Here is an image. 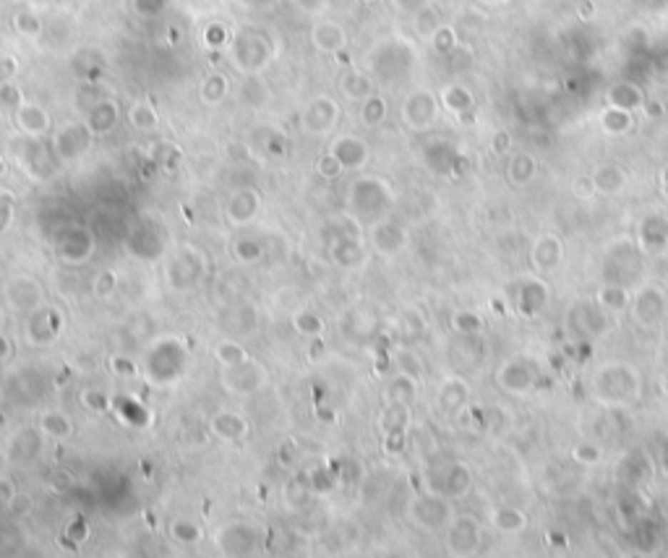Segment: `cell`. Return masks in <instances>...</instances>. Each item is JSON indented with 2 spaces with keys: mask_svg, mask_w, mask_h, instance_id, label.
I'll list each match as a JSON object with an SVG mask.
<instances>
[{
  "mask_svg": "<svg viewBox=\"0 0 668 558\" xmlns=\"http://www.w3.org/2000/svg\"><path fill=\"white\" fill-rule=\"evenodd\" d=\"M266 58H269V47L261 34H250V31L238 34L236 45H233V61L238 69L246 73H256L266 63Z\"/></svg>",
  "mask_w": 668,
  "mask_h": 558,
  "instance_id": "obj_1",
  "label": "cell"
},
{
  "mask_svg": "<svg viewBox=\"0 0 668 558\" xmlns=\"http://www.w3.org/2000/svg\"><path fill=\"white\" fill-rule=\"evenodd\" d=\"M337 115H340V110H337V105H334L329 97H319L316 102H311L308 105V110L303 113V118H300V126H303L308 133H324V131H329L337 123Z\"/></svg>",
  "mask_w": 668,
  "mask_h": 558,
  "instance_id": "obj_2",
  "label": "cell"
},
{
  "mask_svg": "<svg viewBox=\"0 0 668 558\" xmlns=\"http://www.w3.org/2000/svg\"><path fill=\"white\" fill-rule=\"evenodd\" d=\"M403 118L408 126L413 128H425L431 126L433 118H436V99L428 94V91H415L408 97L403 107Z\"/></svg>",
  "mask_w": 668,
  "mask_h": 558,
  "instance_id": "obj_3",
  "label": "cell"
},
{
  "mask_svg": "<svg viewBox=\"0 0 668 558\" xmlns=\"http://www.w3.org/2000/svg\"><path fill=\"white\" fill-rule=\"evenodd\" d=\"M311 42L321 53H340L348 45V31L337 21H319L311 29Z\"/></svg>",
  "mask_w": 668,
  "mask_h": 558,
  "instance_id": "obj_4",
  "label": "cell"
},
{
  "mask_svg": "<svg viewBox=\"0 0 668 558\" xmlns=\"http://www.w3.org/2000/svg\"><path fill=\"white\" fill-rule=\"evenodd\" d=\"M16 123L24 133L29 136H42L47 128H50V115L42 110L39 105H31V102H24V105L16 107Z\"/></svg>",
  "mask_w": 668,
  "mask_h": 558,
  "instance_id": "obj_5",
  "label": "cell"
},
{
  "mask_svg": "<svg viewBox=\"0 0 668 558\" xmlns=\"http://www.w3.org/2000/svg\"><path fill=\"white\" fill-rule=\"evenodd\" d=\"M340 91L353 102H363L373 94V83L363 71H348L340 78Z\"/></svg>",
  "mask_w": 668,
  "mask_h": 558,
  "instance_id": "obj_6",
  "label": "cell"
},
{
  "mask_svg": "<svg viewBox=\"0 0 668 558\" xmlns=\"http://www.w3.org/2000/svg\"><path fill=\"white\" fill-rule=\"evenodd\" d=\"M332 154L340 159L342 167H358L365 162V154H368V151H365L363 141H358L355 136H345L334 143Z\"/></svg>",
  "mask_w": 668,
  "mask_h": 558,
  "instance_id": "obj_7",
  "label": "cell"
},
{
  "mask_svg": "<svg viewBox=\"0 0 668 558\" xmlns=\"http://www.w3.org/2000/svg\"><path fill=\"white\" fill-rule=\"evenodd\" d=\"M115 121H118V107H115L113 102H99V105L91 107L86 128H89L91 133H105V131L113 128Z\"/></svg>",
  "mask_w": 668,
  "mask_h": 558,
  "instance_id": "obj_8",
  "label": "cell"
},
{
  "mask_svg": "<svg viewBox=\"0 0 668 558\" xmlns=\"http://www.w3.org/2000/svg\"><path fill=\"white\" fill-rule=\"evenodd\" d=\"M608 102L611 107H622V110H634L645 102L642 91L634 86V83H616L614 89L608 91Z\"/></svg>",
  "mask_w": 668,
  "mask_h": 558,
  "instance_id": "obj_9",
  "label": "cell"
},
{
  "mask_svg": "<svg viewBox=\"0 0 668 558\" xmlns=\"http://www.w3.org/2000/svg\"><path fill=\"white\" fill-rule=\"evenodd\" d=\"M128 121L136 131H154L160 126V115L149 102H133L128 110Z\"/></svg>",
  "mask_w": 668,
  "mask_h": 558,
  "instance_id": "obj_10",
  "label": "cell"
},
{
  "mask_svg": "<svg viewBox=\"0 0 668 558\" xmlns=\"http://www.w3.org/2000/svg\"><path fill=\"white\" fill-rule=\"evenodd\" d=\"M201 99H204L206 105H220L222 99H225V94H228V78L222 73H209L201 81Z\"/></svg>",
  "mask_w": 668,
  "mask_h": 558,
  "instance_id": "obj_11",
  "label": "cell"
},
{
  "mask_svg": "<svg viewBox=\"0 0 668 558\" xmlns=\"http://www.w3.org/2000/svg\"><path fill=\"white\" fill-rule=\"evenodd\" d=\"M592 181H595V188L598 191L619 193L622 186L627 183V175H624V170H619V167H600L598 175H595Z\"/></svg>",
  "mask_w": 668,
  "mask_h": 558,
  "instance_id": "obj_12",
  "label": "cell"
},
{
  "mask_svg": "<svg viewBox=\"0 0 668 558\" xmlns=\"http://www.w3.org/2000/svg\"><path fill=\"white\" fill-rule=\"evenodd\" d=\"M86 128L84 126H66V128L58 133V138H55V143H58V149L61 146H66L69 143V157H74V154H81V149L86 146Z\"/></svg>",
  "mask_w": 668,
  "mask_h": 558,
  "instance_id": "obj_13",
  "label": "cell"
},
{
  "mask_svg": "<svg viewBox=\"0 0 668 558\" xmlns=\"http://www.w3.org/2000/svg\"><path fill=\"white\" fill-rule=\"evenodd\" d=\"M444 105L452 110V113H467L472 107V94L467 89H462V86H449L447 91H444Z\"/></svg>",
  "mask_w": 668,
  "mask_h": 558,
  "instance_id": "obj_14",
  "label": "cell"
},
{
  "mask_svg": "<svg viewBox=\"0 0 668 558\" xmlns=\"http://www.w3.org/2000/svg\"><path fill=\"white\" fill-rule=\"evenodd\" d=\"M387 118V102L376 94H371L368 99H363V110H360V121L365 126H379L381 121Z\"/></svg>",
  "mask_w": 668,
  "mask_h": 558,
  "instance_id": "obj_15",
  "label": "cell"
},
{
  "mask_svg": "<svg viewBox=\"0 0 668 558\" xmlns=\"http://www.w3.org/2000/svg\"><path fill=\"white\" fill-rule=\"evenodd\" d=\"M14 26L16 31L21 34V37H39V31H42V21H39L37 14H31V11H21V14L14 16Z\"/></svg>",
  "mask_w": 668,
  "mask_h": 558,
  "instance_id": "obj_16",
  "label": "cell"
},
{
  "mask_svg": "<svg viewBox=\"0 0 668 558\" xmlns=\"http://www.w3.org/2000/svg\"><path fill=\"white\" fill-rule=\"evenodd\" d=\"M629 126H632L629 110L611 107V110H606V113H603V128H606L608 133H624V131L629 128Z\"/></svg>",
  "mask_w": 668,
  "mask_h": 558,
  "instance_id": "obj_17",
  "label": "cell"
},
{
  "mask_svg": "<svg viewBox=\"0 0 668 558\" xmlns=\"http://www.w3.org/2000/svg\"><path fill=\"white\" fill-rule=\"evenodd\" d=\"M441 26V16L433 11L431 6H423L415 14V29L423 34V37H433V31Z\"/></svg>",
  "mask_w": 668,
  "mask_h": 558,
  "instance_id": "obj_18",
  "label": "cell"
},
{
  "mask_svg": "<svg viewBox=\"0 0 668 558\" xmlns=\"http://www.w3.org/2000/svg\"><path fill=\"white\" fill-rule=\"evenodd\" d=\"M509 173H512V181L515 183H527L535 175V162H532L530 154H517L509 165Z\"/></svg>",
  "mask_w": 668,
  "mask_h": 558,
  "instance_id": "obj_19",
  "label": "cell"
},
{
  "mask_svg": "<svg viewBox=\"0 0 668 558\" xmlns=\"http://www.w3.org/2000/svg\"><path fill=\"white\" fill-rule=\"evenodd\" d=\"M525 514L517 512V509H501V512H496V524H499V529H504V532H520V529H525Z\"/></svg>",
  "mask_w": 668,
  "mask_h": 558,
  "instance_id": "obj_20",
  "label": "cell"
},
{
  "mask_svg": "<svg viewBox=\"0 0 668 558\" xmlns=\"http://www.w3.org/2000/svg\"><path fill=\"white\" fill-rule=\"evenodd\" d=\"M433 47H436V53H444L449 55L452 50L457 47V34L452 26H439V29L433 31Z\"/></svg>",
  "mask_w": 668,
  "mask_h": 558,
  "instance_id": "obj_21",
  "label": "cell"
},
{
  "mask_svg": "<svg viewBox=\"0 0 668 558\" xmlns=\"http://www.w3.org/2000/svg\"><path fill=\"white\" fill-rule=\"evenodd\" d=\"M217 357H220L225 365H243L246 362V352L238 345H230V342H225V345H220L217 348Z\"/></svg>",
  "mask_w": 668,
  "mask_h": 558,
  "instance_id": "obj_22",
  "label": "cell"
},
{
  "mask_svg": "<svg viewBox=\"0 0 668 558\" xmlns=\"http://www.w3.org/2000/svg\"><path fill=\"white\" fill-rule=\"evenodd\" d=\"M0 105H6V107H19V105H24V97H21V91L16 89L14 83L8 81V83H0Z\"/></svg>",
  "mask_w": 668,
  "mask_h": 558,
  "instance_id": "obj_23",
  "label": "cell"
},
{
  "mask_svg": "<svg viewBox=\"0 0 668 558\" xmlns=\"http://www.w3.org/2000/svg\"><path fill=\"white\" fill-rule=\"evenodd\" d=\"M600 300L606 303V305H611V308H624V305H627V293H624L622 287H606V290L600 293Z\"/></svg>",
  "mask_w": 668,
  "mask_h": 558,
  "instance_id": "obj_24",
  "label": "cell"
},
{
  "mask_svg": "<svg viewBox=\"0 0 668 558\" xmlns=\"http://www.w3.org/2000/svg\"><path fill=\"white\" fill-rule=\"evenodd\" d=\"M16 71H19V63H16V58H11V55H3V58H0V83L14 81Z\"/></svg>",
  "mask_w": 668,
  "mask_h": 558,
  "instance_id": "obj_25",
  "label": "cell"
},
{
  "mask_svg": "<svg viewBox=\"0 0 668 558\" xmlns=\"http://www.w3.org/2000/svg\"><path fill=\"white\" fill-rule=\"evenodd\" d=\"M29 509H31V498H26V496H11L8 498V512L14 514V517H24Z\"/></svg>",
  "mask_w": 668,
  "mask_h": 558,
  "instance_id": "obj_26",
  "label": "cell"
},
{
  "mask_svg": "<svg viewBox=\"0 0 668 558\" xmlns=\"http://www.w3.org/2000/svg\"><path fill=\"white\" fill-rule=\"evenodd\" d=\"M319 170H321V175H327V178H337V175L342 173V165L334 154H329V157H324L319 162Z\"/></svg>",
  "mask_w": 668,
  "mask_h": 558,
  "instance_id": "obj_27",
  "label": "cell"
},
{
  "mask_svg": "<svg viewBox=\"0 0 668 558\" xmlns=\"http://www.w3.org/2000/svg\"><path fill=\"white\" fill-rule=\"evenodd\" d=\"M592 191H598V188H595V181H592V178H580V181L575 183V193H577L580 198H590Z\"/></svg>",
  "mask_w": 668,
  "mask_h": 558,
  "instance_id": "obj_28",
  "label": "cell"
},
{
  "mask_svg": "<svg viewBox=\"0 0 668 558\" xmlns=\"http://www.w3.org/2000/svg\"><path fill=\"white\" fill-rule=\"evenodd\" d=\"M222 42H225V29H222L220 24H212L209 31H206V45L217 47V45H222Z\"/></svg>",
  "mask_w": 668,
  "mask_h": 558,
  "instance_id": "obj_29",
  "label": "cell"
},
{
  "mask_svg": "<svg viewBox=\"0 0 668 558\" xmlns=\"http://www.w3.org/2000/svg\"><path fill=\"white\" fill-rule=\"evenodd\" d=\"M397 8H403V11H410V14H418L423 6H428V0H395Z\"/></svg>",
  "mask_w": 668,
  "mask_h": 558,
  "instance_id": "obj_30",
  "label": "cell"
},
{
  "mask_svg": "<svg viewBox=\"0 0 668 558\" xmlns=\"http://www.w3.org/2000/svg\"><path fill=\"white\" fill-rule=\"evenodd\" d=\"M455 324H457V329H460V326H462V329H478L480 321H478L475 316H472V313H460Z\"/></svg>",
  "mask_w": 668,
  "mask_h": 558,
  "instance_id": "obj_31",
  "label": "cell"
},
{
  "mask_svg": "<svg viewBox=\"0 0 668 558\" xmlns=\"http://www.w3.org/2000/svg\"><path fill=\"white\" fill-rule=\"evenodd\" d=\"M509 146H512V136L507 131H499L494 136V151H509Z\"/></svg>",
  "mask_w": 668,
  "mask_h": 558,
  "instance_id": "obj_32",
  "label": "cell"
},
{
  "mask_svg": "<svg viewBox=\"0 0 668 558\" xmlns=\"http://www.w3.org/2000/svg\"><path fill=\"white\" fill-rule=\"evenodd\" d=\"M642 107H645V113L650 115V118H661L663 115V105L658 102V99H645Z\"/></svg>",
  "mask_w": 668,
  "mask_h": 558,
  "instance_id": "obj_33",
  "label": "cell"
},
{
  "mask_svg": "<svg viewBox=\"0 0 668 558\" xmlns=\"http://www.w3.org/2000/svg\"><path fill=\"white\" fill-rule=\"evenodd\" d=\"M575 457H577V460H584V462H595L598 460V449H592V446H580L577 452H575Z\"/></svg>",
  "mask_w": 668,
  "mask_h": 558,
  "instance_id": "obj_34",
  "label": "cell"
},
{
  "mask_svg": "<svg viewBox=\"0 0 668 558\" xmlns=\"http://www.w3.org/2000/svg\"><path fill=\"white\" fill-rule=\"evenodd\" d=\"M295 3L303 8V11H311V14H313V11L324 8V3H327V0H295Z\"/></svg>",
  "mask_w": 668,
  "mask_h": 558,
  "instance_id": "obj_35",
  "label": "cell"
},
{
  "mask_svg": "<svg viewBox=\"0 0 668 558\" xmlns=\"http://www.w3.org/2000/svg\"><path fill=\"white\" fill-rule=\"evenodd\" d=\"M592 16V3L590 0H582L580 3V19H590Z\"/></svg>",
  "mask_w": 668,
  "mask_h": 558,
  "instance_id": "obj_36",
  "label": "cell"
},
{
  "mask_svg": "<svg viewBox=\"0 0 668 558\" xmlns=\"http://www.w3.org/2000/svg\"><path fill=\"white\" fill-rule=\"evenodd\" d=\"M365 3H373V0H365Z\"/></svg>",
  "mask_w": 668,
  "mask_h": 558,
  "instance_id": "obj_37",
  "label": "cell"
}]
</instances>
